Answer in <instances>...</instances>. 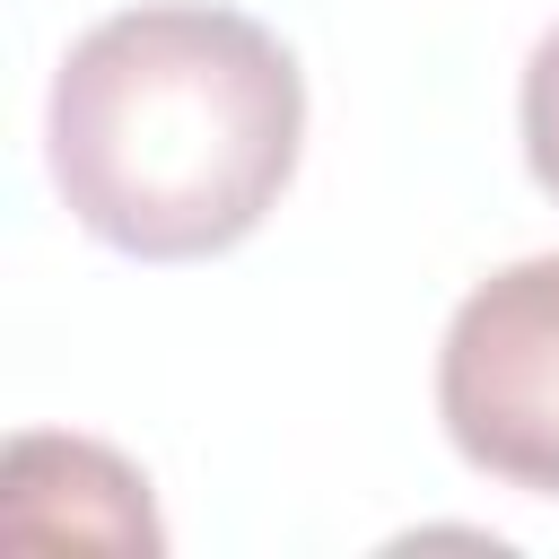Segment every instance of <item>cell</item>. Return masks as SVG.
I'll list each match as a JSON object with an SVG mask.
<instances>
[{
    "label": "cell",
    "instance_id": "cell-1",
    "mask_svg": "<svg viewBox=\"0 0 559 559\" xmlns=\"http://www.w3.org/2000/svg\"><path fill=\"white\" fill-rule=\"evenodd\" d=\"M306 140L297 52L218 0H140L96 17L44 105V157L70 218L131 262H210L245 245Z\"/></svg>",
    "mask_w": 559,
    "mask_h": 559
},
{
    "label": "cell",
    "instance_id": "cell-2",
    "mask_svg": "<svg viewBox=\"0 0 559 559\" xmlns=\"http://www.w3.org/2000/svg\"><path fill=\"white\" fill-rule=\"evenodd\" d=\"M437 419L454 454L524 498H559V253L489 271L437 349Z\"/></svg>",
    "mask_w": 559,
    "mask_h": 559
},
{
    "label": "cell",
    "instance_id": "cell-3",
    "mask_svg": "<svg viewBox=\"0 0 559 559\" xmlns=\"http://www.w3.org/2000/svg\"><path fill=\"white\" fill-rule=\"evenodd\" d=\"M0 524L9 542H114V550H157L148 480L87 445V437H17L9 480H0Z\"/></svg>",
    "mask_w": 559,
    "mask_h": 559
},
{
    "label": "cell",
    "instance_id": "cell-4",
    "mask_svg": "<svg viewBox=\"0 0 559 559\" xmlns=\"http://www.w3.org/2000/svg\"><path fill=\"white\" fill-rule=\"evenodd\" d=\"M515 114H524V166H533V183H542V192L559 201V26H550V35L533 44Z\"/></svg>",
    "mask_w": 559,
    "mask_h": 559
}]
</instances>
